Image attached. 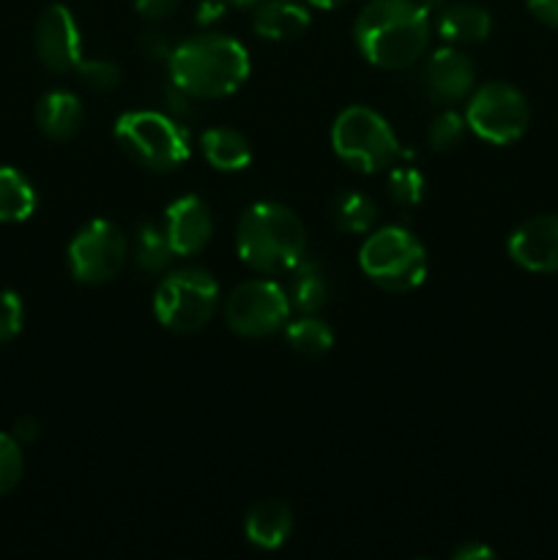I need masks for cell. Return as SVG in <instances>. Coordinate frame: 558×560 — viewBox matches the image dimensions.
<instances>
[{"instance_id":"obj_11","label":"cell","mask_w":558,"mask_h":560,"mask_svg":"<svg viewBox=\"0 0 558 560\" xmlns=\"http://www.w3.org/2000/svg\"><path fill=\"white\" fill-rule=\"evenodd\" d=\"M36 55L49 71L66 74L82 63V36L74 14L66 5L55 3L44 9L36 25Z\"/></svg>"},{"instance_id":"obj_33","label":"cell","mask_w":558,"mask_h":560,"mask_svg":"<svg viewBox=\"0 0 558 560\" xmlns=\"http://www.w3.org/2000/svg\"><path fill=\"white\" fill-rule=\"evenodd\" d=\"M11 435H14L20 443H33L38 441V435H42V424H38V419H33V416H22V419H16L14 432H11Z\"/></svg>"},{"instance_id":"obj_23","label":"cell","mask_w":558,"mask_h":560,"mask_svg":"<svg viewBox=\"0 0 558 560\" xmlns=\"http://www.w3.org/2000/svg\"><path fill=\"white\" fill-rule=\"evenodd\" d=\"M375 217V202L361 191H339L332 202V219L342 233H370Z\"/></svg>"},{"instance_id":"obj_14","label":"cell","mask_w":558,"mask_h":560,"mask_svg":"<svg viewBox=\"0 0 558 560\" xmlns=\"http://www.w3.org/2000/svg\"><path fill=\"white\" fill-rule=\"evenodd\" d=\"M164 233L173 246V255H197L206 249L213 235L211 208L197 195L178 197L175 202H170L167 213H164Z\"/></svg>"},{"instance_id":"obj_38","label":"cell","mask_w":558,"mask_h":560,"mask_svg":"<svg viewBox=\"0 0 558 560\" xmlns=\"http://www.w3.org/2000/svg\"><path fill=\"white\" fill-rule=\"evenodd\" d=\"M228 3L239 5V9H249V5H257V3H260V0H228Z\"/></svg>"},{"instance_id":"obj_16","label":"cell","mask_w":558,"mask_h":560,"mask_svg":"<svg viewBox=\"0 0 558 560\" xmlns=\"http://www.w3.org/2000/svg\"><path fill=\"white\" fill-rule=\"evenodd\" d=\"M36 124L49 140L66 142L80 135L85 124L82 102L69 91H49L36 104Z\"/></svg>"},{"instance_id":"obj_4","label":"cell","mask_w":558,"mask_h":560,"mask_svg":"<svg viewBox=\"0 0 558 560\" xmlns=\"http://www.w3.org/2000/svg\"><path fill=\"white\" fill-rule=\"evenodd\" d=\"M115 140L142 167L167 173L189 159V135L178 120L156 109H131L115 120Z\"/></svg>"},{"instance_id":"obj_1","label":"cell","mask_w":558,"mask_h":560,"mask_svg":"<svg viewBox=\"0 0 558 560\" xmlns=\"http://www.w3.org/2000/svg\"><path fill=\"white\" fill-rule=\"evenodd\" d=\"M359 52L377 69H408L430 44V14L416 0H372L353 25Z\"/></svg>"},{"instance_id":"obj_37","label":"cell","mask_w":558,"mask_h":560,"mask_svg":"<svg viewBox=\"0 0 558 560\" xmlns=\"http://www.w3.org/2000/svg\"><path fill=\"white\" fill-rule=\"evenodd\" d=\"M310 3L315 5V9L332 11V9H339V5H342V3H348V0H310Z\"/></svg>"},{"instance_id":"obj_2","label":"cell","mask_w":558,"mask_h":560,"mask_svg":"<svg viewBox=\"0 0 558 560\" xmlns=\"http://www.w3.org/2000/svg\"><path fill=\"white\" fill-rule=\"evenodd\" d=\"M167 69L173 85L189 98H224L249 77V52L224 33H202L170 52Z\"/></svg>"},{"instance_id":"obj_3","label":"cell","mask_w":558,"mask_h":560,"mask_svg":"<svg viewBox=\"0 0 558 560\" xmlns=\"http://www.w3.org/2000/svg\"><path fill=\"white\" fill-rule=\"evenodd\" d=\"M235 249L252 271L277 277L304 260L306 230L301 219L282 202H255L239 219Z\"/></svg>"},{"instance_id":"obj_17","label":"cell","mask_w":558,"mask_h":560,"mask_svg":"<svg viewBox=\"0 0 558 560\" xmlns=\"http://www.w3.org/2000/svg\"><path fill=\"white\" fill-rule=\"evenodd\" d=\"M293 530V514L288 503L277 498L255 503L244 520V534L260 550H279Z\"/></svg>"},{"instance_id":"obj_34","label":"cell","mask_w":558,"mask_h":560,"mask_svg":"<svg viewBox=\"0 0 558 560\" xmlns=\"http://www.w3.org/2000/svg\"><path fill=\"white\" fill-rule=\"evenodd\" d=\"M492 556H496V552H492L490 547L476 545V541H465V545H460L457 550L452 552V558H457V560H485Z\"/></svg>"},{"instance_id":"obj_18","label":"cell","mask_w":558,"mask_h":560,"mask_svg":"<svg viewBox=\"0 0 558 560\" xmlns=\"http://www.w3.org/2000/svg\"><path fill=\"white\" fill-rule=\"evenodd\" d=\"M490 14L474 3H446L438 14V33L449 44H476L490 36Z\"/></svg>"},{"instance_id":"obj_25","label":"cell","mask_w":558,"mask_h":560,"mask_svg":"<svg viewBox=\"0 0 558 560\" xmlns=\"http://www.w3.org/2000/svg\"><path fill=\"white\" fill-rule=\"evenodd\" d=\"M388 197L399 208H416L425 197V175L414 164H399L388 173Z\"/></svg>"},{"instance_id":"obj_32","label":"cell","mask_w":558,"mask_h":560,"mask_svg":"<svg viewBox=\"0 0 558 560\" xmlns=\"http://www.w3.org/2000/svg\"><path fill=\"white\" fill-rule=\"evenodd\" d=\"M528 9L539 22L558 27V0H528Z\"/></svg>"},{"instance_id":"obj_28","label":"cell","mask_w":558,"mask_h":560,"mask_svg":"<svg viewBox=\"0 0 558 560\" xmlns=\"http://www.w3.org/2000/svg\"><path fill=\"white\" fill-rule=\"evenodd\" d=\"M77 71H80V77L85 80V85L93 88V91H98V93L113 91V88H118V82H120V69H118V63H113V60H85L82 58V63L77 66Z\"/></svg>"},{"instance_id":"obj_13","label":"cell","mask_w":558,"mask_h":560,"mask_svg":"<svg viewBox=\"0 0 558 560\" xmlns=\"http://www.w3.org/2000/svg\"><path fill=\"white\" fill-rule=\"evenodd\" d=\"M476 82V69L468 55L457 47H441L427 58L421 71V85L432 102L452 104L470 93Z\"/></svg>"},{"instance_id":"obj_10","label":"cell","mask_w":558,"mask_h":560,"mask_svg":"<svg viewBox=\"0 0 558 560\" xmlns=\"http://www.w3.org/2000/svg\"><path fill=\"white\" fill-rule=\"evenodd\" d=\"M126 262V235L107 219H93L69 244V271L82 284L113 282Z\"/></svg>"},{"instance_id":"obj_30","label":"cell","mask_w":558,"mask_h":560,"mask_svg":"<svg viewBox=\"0 0 558 560\" xmlns=\"http://www.w3.org/2000/svg\"><path fill=\"white\" fill-rule=\"evenodd\" d=\"M135 5L146 20H167L178 11L181 0H135Z\"/></svg>"},{"instance_id":"obj_36","label":"cell","mask_w":558,"mask_h":560,"mask_svg":"<svg viewBox=\"0 0 558 560\" xmlns=\"http://www.w3.org/2000/svg\"><path fill=\"white\" fill-rule=\"evenodd\" d=\"M416 3H419L427 14H441V11L446 9V0H416Z\"/></svg>"},{"instance_id":"obj_5","label":"cell","mask_w":558,"mask_h":560,"mask_svg":"<svg viewBox=\"0 0 558 560\" xmlns=\"http://www.w3.org/2000/svg\"><path fill=\"white\" fill-rule=\"evenodd\" d=\"M359 266L377 288L388 293H410L427 277V252L410 230L381 228L361 246Z\"/></svg>"},{"instance_id":"obj_21","label":"cell","mask_w":558,"mask_h":560,"mask_svg":"<svg viewBox=\"0 0 558 560\" xmlns=\"http://www.w3.org/2000/svg\"><path fill=\"white\" fill-rule=\"evenodd\" d=\"M36 211V189L14 167L0 164V222H25Z\"/></svg>"},{"instance_id":"obj_9","label":"cell","mask_w":558,"mask_h":560,"mask_svg":"<svg viewBox=\"0 0 558 560\" xmlns=\"http://www.w3.org/2000/svg\"><path fill=\"white\" fill-rule=\"evenodd\" d=\"M290 295L271 279H249L228 295L224 320L241 337H271L290 320Z\"/></svg>"},{"instance_id":"obj_35","label":"cell","mask_w":558,"mask_h":560,"mask_svg":"<svg viewBox=\"0 0 558 560\" xmlns=\"http://www.w3.org/2000/svg\"><path fill=\"white\" fill-rule=\"evenodd\" d=\"M142 49H146L151 58H170V52H173V49L167 47V42H164L162 33H146V36H142Z\"/></svg>"},{"instance_id":"obj_26","label":"cell","mask_w":558,"mask_h":560,"mask_svg":"<svg viewBox=\"0 0 558 560\" xmlns=\"http://www.w3.org/2000/svg\"><path fill=\"white\" fill-rule=\"evenodd\" d=\"M25 474V454H22V443L14 435L0 432V498L9 495Z\"/></svg>"},{"instance_id":"obj_24","label":"cell","mask_w":558,"mask_h":560,"mask_svg":"<svg viewBox=\"0 0 558 560\" xmlns=\"http://www.w3.org/2000/svg\"><path fill=\"white\" fill-rule=\"evenodd\" d=\"M284 337H288L290 348L301 355H323L328 353L334 345L332 328L312 315L290 320L288 326H284Z\"/></svg>"},{"instance_id":"obj_29","label":"cell","mask_w":558,"mask_h":560,"mask_svg":"<svg viewBox=\"0 0 558 560\" xmlns=\"http://www.w3.org/2000/svg\"><path fill=\"white\" fill-rule=\"evenodd\" d=\"M22 320H25V306L14 290H0V345L20 337Z\"/></svg>"},{"instance_id":"obj_20","label":"cell","mask_w":558,"mask_h":560,"mask_svg":"<svg viewBox=\"0 0 558 560\" xmlns=\"http://www.w3.org/2000/svg\"><path fill=\"white\" fill-rule=\"evenodd\" d=\"M288 273L290 304L299 312H304V315H315L317 310H323L328 299V279L323 268L312 260H299Z\"/></svg>"},{"instance_id":"obj_19","label":"cell","mask_w":558,"mask_h":560,"mask_svg":"<svg viewBox=\"0 0 558 560\" xmlns=\"http://www.w3.org/2000/svg\"><path fill=\"white\" fill-rule=\"evenodd\" d=\"M200 148L206 162L219 173H241L252 164V145L235 129H208L202 131Z\"/></svg>"},{"instance_id":"obj_27","label":"cell","mask_w":558,"mask_h":560,"mask_svg":"<svg viewBox=\"0 0 558 560\" xmlns=\"http://www.w3.org/2000/svg\"><path fill=\"white\" fill-rule=\"evenodd\" d=\"M465 126L468 124H465L463 115L454 113V109H446V113L432 118V124L427 126V142L435 151H452V148H457L463 142Z\"/></svg>"},{"instance_id":"obj_22","label":"cell","mask_w":558,"mask_h":560,"mask_svg":"<svg viewBox=\"0 0 558 560\" xmlns=\"http://www.w3.org/2000/svg\"><path fill=\"white\" fill-rule=\"evenodd\" d=\"M173 260V246H170L167 233L159 224L146 222L137 228L135 235V262L142 273H162L167 271Z\"/></svg>"},{"instance_id":"obj_6","label":"cell","mask_w":558,"mask_h":560,"mask_svg":"<svg viewBox=\"0 0 558 560\" xmlns=\"http://www.w3.org/2000/svg\"><path fill=\"white\" fill-rule=\"evenodd\" d=\"M332 145L342 162L353 164L361 173H381L399 156H408L386 118L361 104L337 115L332 126Z\"/></svg>"},{"instance_id":"obj_31","label":"cell","mask_w":558,"mask_h":560,"mask_svg":"<svg viewBox=\"0 0 558 560\" xmlns=\"http://www.w3.org/2000/svg\"><path fill=\"white\" fill-rule=\"evenodd\" d=\"M224 9H228V0H200V3H197L195 20L200 22V25H211V22L222 20Z\"/></svg>"},{"instance_id":"obj_15","label":"cell","mask_w":558,"mask_h":560,"mask_svg":"<svg viewBox=\"0 0 558 560\" xmlns=\"http://www.w3.org/2000/svg\"><path fill=\"white\" fill-rule=\"evenodd\" d=\"M310 22V11L293 0H260L252 16V27L266 42H293L304 36Z\"/></svg>"},{"instance_id":"obj_12","label":"cell","mask_w":558,"mask_h":560,"mask_svg":"<svg viewBox=\"0 0 558 560\" xmlns=\"http://www.w3.org/2000/svg\"><path fill=\"white\" fill-rule=\"evenodd\" d=\"M509 257L534 273L558 271V213L528 219L509 235Z\"/></svg>"},{"instance_id":"obj_7","label":"cell","mask_w":558,"mask_h":560,"mask_svg":"<svg viewBox=\"0 0 558 560\" xmlns=\"http://www.w3.org/2000/svg\"><path fill=\"white\" fill-rule=\"evenodd\" d=\"M219 304V284L206 268L167 273L153 293V315L175 334H195L208 326Z\"/></svg>"},{"instance_id":"obj_8","label":"cell","mask_w":558,"mask_h":560,"mask_svg":"<svg viewBox=\"0 0 558 560\" xmlns=\"http://www.w3.org/2000/svg\"><path fill=\"white\" fill-rule=\"evenodd\" d=\"M531 109L523 93L507 82H487L470 96L465 109V124L492 145H509L528 129Z\"/></svg>"}]
</instances>
